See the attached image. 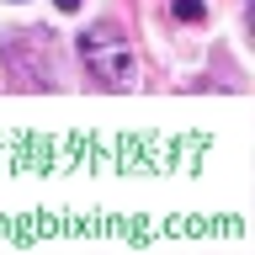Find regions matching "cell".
<instances>
[{"mask_svg": "<svg viewBox=\"0 0 255 255\" xmlns=\"http://www.w3.org/2000/svg\"><path fill=\"white\" fill-rule=\"evenodd\" d=\"M80 59H85V69H91L101 85H112V91H128L133 85V48H128V37L112 21H96L91 32H80Z\"/></svg>", "mask_w": 255, "mask_h": 255, "instance_id": "1", "label": "cell"}, {"mask_svg": "<svg viewBox=\"0 0 255 255\" xmlns=\"http://www.w3.org/2000/svg\"><path fill=\"white\" fill-rule=\"evenodd\" d=\"M170 11L181 16V21H202V16H207V11H202V0H170Z\"/></svg>", "mask_w": 255, "mask_h": 255, "instance_id": "2", "label": "cell"}, {"mask_svg": "<svg viewBox=\"0 0 255 255\" xmlns=\"http://www.w3.org/2000/svg\"><path fill=\"white\" fill-rule=\"evenodd\" d=\"M53 5H59V11H80V5H85V0H53Z\"/></svg>", "mask_w": 255, "mask_h": 255, "instance_id": "3", "label": "cell"}]
</instances>
